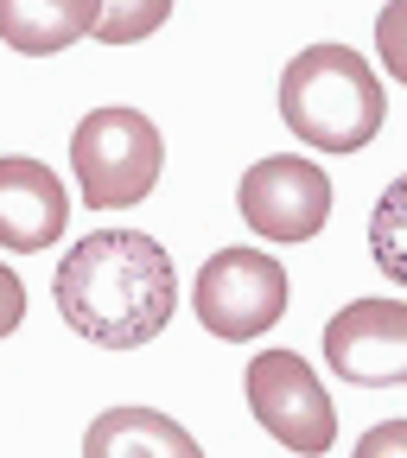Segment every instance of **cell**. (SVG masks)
Masks as SVG:
<instances>
[{
  "label": "cell",
  "mask_w": 407,
  "mask_h": 458,
  "mask_svg": "<svg viewBox=\"0 0 407 458\" xmlns=\"http://www.w3.org/2000/svg\"><path fill=\"white\" fill-rule=\"evenodd\" d=\"M51 300L96 351H140L179 312V267L147 229H89L57 261Z\"/></svg>",
  "instance_id": "obj_1"
},
{
  "label": "cell",
  "mask_w": 407,
  "mask_h": 458,
  "mask_svg": "<svg viewBox=\"0 0 407 458\" xmlns=\"http://www.w3.org/2000/svg\"><path fill=\"white\" fill-rule=\"evenodd\" d=\"M280 122L312 153H363L388 122V89L357 45H306L280 71Z\"/></svg>",
  "instance_id": "obj_2"
},
{
  "label": "cell",
  "mask_w": 407,
  "mask_h": 458,
  "mask_svg": "<svg viewBox=\"0 0 407 458\" xmlns=\"http://www.w3.org/2000/svg\"><path fill=\"white\" fill-rule=\"evenodd\" d=\"M165 172V140L140 108H89L71 128V179L89 210H134Z\"/></svg>",
  "instance_id": "obj_3"
},
{
  "label": "cell",
  "mask_w": 407,
  "mask_h": 458,
  "mask_svg": "<svg viewBox=\"0 0 407 458\" xmlns=\"http://www.w3.org/2000/svg\"><path fill=\"white\" fill-rule=\"evenodd\" d=\"M286 300H293V280L267 249H216L198 280H191V312L210 337L223 344H249L261 331H274L286 318Z\"/></svg>",
  "instance_id": "obj_4"
},
{
  "label": "cell",
  "mask_w": 407,
  "mask_h": 458,
  "mask_svg": "<svg viewBox=\"0 0 407 458\" xmlns=\"http://www.w3.org/2000/svg\"><path fill=\"white\" fill-rule=\"evenodd\" d=\"M242 388H249V414H255L286 452H300V458L331 452V439H337V408H331L318 369H312L300 351H261V357L249 363Z\"/></svg>",
  "instance_id": "obj_5"
},
{
  "label": "cell",
  "mask_w": 407,
  "mask_h": 458,
  "mask_svg": "<svg viewBox=\"0 0 407 458\" xmlns=\"http://www.w3.org/2000/svg\"><path fill=\"white\" fill-rule=\"evenodd\" d=\"M236 210L261 242H312L331 216V172L306 153H267L242 172Z\"/></svg>",
  "instance_id": "obj_6"
},
{
  "label": "cell",
  "mask_w": 407,
  "mask_h": 458,
  "mask_svg": "<svg viewBox=\"0 0 407 458\" xmlns=\"http://www.w3.org/2000/svg\"><path fill=\"white\" fill-rule=\"evenodd\" d=\"M325 363L357 388H407V300H351L331 312Z\"/></svg>",
  "instance_id": "obj_7"
},
{
  "label": "cell",
  "mask_w": 407,
  "mask_h": 458,
  "mask_svg": "<svg viewBox=\"0 0 407 458\" xmlns=\"http://www.w3.org/2000/svg\"><path fill=\"white\" fill-rule=\"evenodd\" d=\"M71 229V191L64 179L26 153L0 159V249L13 255H45L51 242H64Z\"/></svg>",
  "instance_id": "obj_8"
},
{
  "label": "cell",
  "mask_w": 407,
  "mask_h": 458,
  "mask_svg": "<svg viewBox=\"0 0 407 458\" xmlns=\"http://www.w3.org/2000/svg\"><path fill=\"white\" fill-rule=\"evenodd\" d=\"M83 458H204V445L159 408H102L83 433Z\"/></svg>",
  "instance_id": "obj_9"
},
{
  "label": "cell",
  "mask_w": 407,
  "mask_h": 458,
  "mask_svg": "<svg viewBox=\"0 0 407 458\" xmlns=\"http://www.w3.org/2000/svg\"><path fill=\"white\" fill-rule=\"evenodd\" d=\"M102 0H0V38L20 57H57L96 32Z\"/></svg>",
  "instance_id": "obj_10"
},
{
  "label": "cell",
  "mask_w": 407,
  "mask_h": 458,
  "mask_svg": "<svg viewBox=\"0 0 407 458\" xmlns=\"http://www.w3.org/2000/svg\"><path fill=\"white\" fill-rule=\"evenodd\" d=\"M369 255L382 267V280L407 286V172L382 185V198L369 204Z\"/></svg>",
  "instance_id": "obj_11"
},
{
  "label": "cell",
  "mask_w": 407,
  "mask_h": 458,
  "mask_svg": "<svg viewBox=\"0 0 407 458\" xmlns=\"http://www.w3.org/2000/svg\"><path fill=\"white\" fill-rule=\"evenodd\" d=\"M172 7L179 0H102V13H96V45H140V38H153L165 20H172Z\"/></svg>",
  "instance_id": "obj_12"
},
{
  "label": "cell",
  "mask_w": 407,
  "mask_h": 458,
  "mask_svg": "<svg viewBox=\"0 0 407 458\" xmlns=\"http://www.w3.org/2000/svg\"><path fill=\"white\" fill-rule=\"evenodd\" d=\"M376 57H382V77L407 83V0H388L376 13Z\"/></svg>",
  "instance_id": "obj_13"
},
{
  "label": "cell",
  "mask_w": 407,
  "mask_h": 458,
  "mask_svg": "<svg viewBox=\"0 0 407 458\" xmlns=\"http://www.w3.org/2000/svg\"><path fill=\"white\" fill-rule=\"evenodd\" d=\"M351 458H407V420H376Z\"/></svg>",
  "instance_id": "obj_14"
},
{
  "label": "cell",
  "mask_w": 407,
  "mask_h": 458,
  "mask_svg": "<svg viewBox=\"0 0 407 458\" xmlns=\"http://www.w3.org/2000/svg\"><path fill=\"white\" fill-rule=\"evenodd\" d=\"M20 325H26V280L0 261V337H13Z\"/></svg>",
  "instance_id": "obj_15"
}]
</instances>
